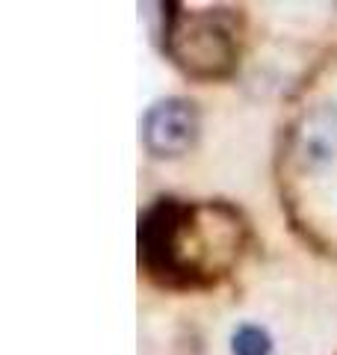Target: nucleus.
I'll use <instances>...</instances> for the list:
<instances>
[{
	"instance_id": "obj_3",
	"label": "nucleus",
	"mask_w": 337,
	"mask_h": 355,
	"mask_svg": "<svg viewBox=\"0 0 337 355\" xmlns=\"http://www.w3.org/2000/svg\"><path fill=\"white\" fill-rule=\"evenodd\" d=\"M142 139L154 157H181L198 139V110L187 98L154 104L142 121Z\"/></svg>"
},
{
	"instance_id": "obj_4",
	"label": "nucleus",
	"mask_w": 337,
	"mask_h": 355,
	"mask_svg": "<svg viewBox=\"0 0 337 355\" xmlns=\"http://www.w3.org/2000/svg\"><path fill=\"white\" fill-rule=\"evenodd\" d=\"M231 349H234V355H269V349H273V340H269V335L263 329L240 326L237 331H234Z\"/></svg>"
},
{
	"instance_id": "obj_1",
	"label": "nucleus",
	"mask_w": 337,
	"mask_h": 355,
	"mask_svg": "<svg viewBox=\"0 0 337 355\" xmlns=\"http://www.w3.org/2000/svg\"><path fill=\"white\" fill-rule=\"evenodd\" d=\"M249 225L225 202L160 198L139 222V266L166 291H210L240 263Z\"/></svg>"
},
{
	"instance_id": "obj_2",
	"label": "nucleus",
	"mask_w": 337,
	"mask_h": 355,
	"mask_svg": "<svg viewBox=\"0 0 337 355\" xmlns=\"http://www.w3.org/2000/svg\"><path fill=\"white\" fill-rule=\"evenodd\" d=\"M166 53L187 77L225 80L240 62V21L228 9H189L181 3L166 6Z\"/></svg>"
}]
</instances>
